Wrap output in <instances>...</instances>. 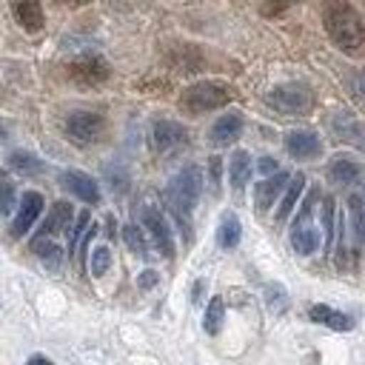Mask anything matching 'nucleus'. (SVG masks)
Here are the masks:
<instances>
[{"label": "nucleus", "instance_id": "obj_1", "mask_svg": "<svg viewBox=\"0 0 365 365\" xmlns=\"http://www.w3.org/2000/svg\"><path fill=\"white\" fill-rule=\"evenodd\" d=\"M322 23H325V31H328L331 43L336 48H342L345 54H359L365 48V20L359 17V11L351 3L331 0L325 6Z\"/></svg>", "mask_w": 365, "mask_h": 365}, {"label": "nucleus", "instance_id": "obj_2", "mask_svg": "<svg viewBox=\"0 0 365 365\" xmlns=\"http://www.w3.org/2000/svg\"><path fill=\"white\" fill-rule=\"evenodd\" d=\"M200 191H202V174L197 165H185L165 188V202H168V211L174 214L185 242H191V211L200 200Z\"/></svg>", "mask_w": 365, "mask_h": 365}, {"label": "nucleus", "instance_id": "obj_3", "mask_svg": "<svg viewBox=\"0 0 365 365\" xmlns=\"http://www.w3.org/2000/svg\"><path fill=\"white\" fill-rule=\"evenodd\" d=\"M231 100V91L222 83H194L182 91L180 106L188 114H202V111H214L220 106H225Z\"/></svg>", "mask_w": 365, "mask_h": 365}, {"label": "nucleus", "instance_id": "obj_4", "mask_svg": "<svg viewBox=\"0 0 365 365\" xmlns=\"http://www.w3.org/2000/svg\"><path fill=\"white\" fill-rule=\"evenodd\" d=\"M265 103L282 114H305L314 106V91L305 83H282L268 91Z\"/></svg>", "mask_w": 365, "mask_h": 365}, {"label": "nucleus", "instance_id": "obj_5", "mask_svg": "<svg viewBox=\"0 0 365 365\" xmlns=\"http://www.w3.org/2000/svg\"><path fill=\"white\" fill-rule=\"evenodd\" d=\"M66 71H68V77H71L74 83H83V86H100V83L108 80L111 66H108L100 54H80V57H74V60L66 66Z\"/></svg>", "mask_w": 365, "mask_h": 365}, {"label": "nucleus", "instance_id": "obj_6", "mask_svg": "<svg viewBox=\"0 0 365 365\" xmlns=\"http://www.w3.org/2000/svg\"><path fill=\"white\" fill-rule=\"evenodd\" d=\"M106 131V120L97 111H74L66 117V134L83 145L97 143Z\"/></svg>", "mask_w": 365, "mask_h": 365}, {"label": "nucleus", "instance_id": "obj_7", "mask_svg": "<svg viewBox=\"0 0 365 365\" xmlns=\"http://www.w3.org/2000/svg\"><path fill=\"white\" fill-rule=\"evenodd\" d=\"M143 225H145V231L151 234L154 248H157L165 259H171V257H174V237H171V228H168L165 217H163L154 205H145V208H143Z\"/></svg>", "mask_w": 365, "mask_h": 365}, {"label": "nucleus", "instance_id": "obj_8", "mask_svg": "<svg viewBox=\"0 0 365 365\" xmlns=\"http://www.w3.org/2000/svg\"><path fill=\"white\" fill-rule=\"evenodd\" d=\"M285 148L294 160H314L322 154V140L317 137V131L308 128H297L285 137Z\"/></svg>", "mask_w": 365, "mask_h": 365}, {"label": "nucleus", "instance_id": "obj_9", "mask_svg": "<svg viewBox=\"0 0 365 365\" xmlns=\"http://www.w3.org/2000/svg\"><path fill=\"white\" fill-rule=\"evenodd\" d=\"M40 211H43V194H37V191H26L23 200H20L17 217H14V222H11V237L20 240V237L37 222Z\"/></svg>", "mask_w": 365, "mask_h": 365}, {"label": "nucleus", "instance_id": "obj_10", "mask_svg": "<svg viewBox=\"0 0 365 365\" xmlns=\"http://www.w3.org/2000/svg\"><path fill=\"white\" fill-rule=\"evenodd\" d=\"M188 140V131L174 120H157L151 128V143L157 151H174Z\"/></svg>", "mask_w": 365, "mask_h": 365}, {"label": "nucleus", "instance_id": "obj_11", "mask_svg": "<svg viewBox=\"0 0 365 365\" xmlns=\"http://www.w3.org/2000/svg\"><path fill=\"white\" fill-rule=\"evenodd\" d=\"M60 185H63L66 191H71L77 200L88 202V205L100 202V188H97L94 177H88V174H83V171H63V174H60Z\"/></svg>", "mask_w": 365, "mask_h": 365}, {"label": "nucleus", "instance_id": "obj_12", "mask_svg": "<svg viewBox=\"0 0 365 365\" xmlns=\"http://www.w3.org/2000/svg\"><path fill=\"white\" fill-rule=\"evenodd\" d=\"M288 180H291V177H288L285 171H274L268 180L257 182V191H254V202H257V208H259V211H268V208L274 205V200L279 197V191H285Z\"/></svg>", "mask_w": 365, "mask_h": 365}, {"label": "nucleus", "instance_id": "obj_13", "mask_svg": "<svg viewBox=\"0 0 365 365\" xmlns=\"http://www.w3.org/2000/svg\"><path fill=\"white\" fill-rule=\"evenodd\" d=\"M11 11L26 31H40L46 26V14H43L40 0H11Z\"/></svg>", "mask_w": 365, "mask_h": 365}, {"label": "nucleus", "instance_id": "obj_14", "mask_svg": "<svg viewBox=\"0 0 365 365\" xmlns=\"http://www.w3.org/2000/svg\"><path fill=\"white\" fill-rule=\"evenodd\" d=\"M240 131H242V117H240V114H222V117L211 125L208 137H211L214 145H228V143H234V140L240 137Z\"/></svg>", "mask_w": 365, "mask_h": 365}, {"label": "nucleus", "instance_id": "obj_15", "mask_svg": "<svg viewBox=\"0 0 365 365\" xmlns=\"http://www.w3.org/2000/svg\"><path fill=\"white\" fill-rule=\"evenodd\" d=\"M328 177H331L336 185H351V182H356V180L362 177V165H359L356 160L339 154V157H334V160L328 163Z\"/></svg>", "mask_w": 365, "mask_h": 365}, {"label": "nucleus", "instance_id": "obj_16", "mask_svg": "<svg viewBox=\"0 0 365 365\" xmlns=\"http://www.w3.org/2000/svg\"><path fill=\"white\" fill-rule=\"evenodd\" d=\"M302 188H305V177H302V174H294V177L288 180V185H285L282 202H279V208H277V214H274V220H277V222H285V220H288V214L294 211V205H297V200H299Z\"/></svg>", "mask_w": 365, "mask_h": 365}, {"label": "nucleus", "instance_id": "obj_17", "mask_svg": "<svg viewBox=\"0 0 365 365\" xmlns=\"http://www.w3.org/2000/svg\"><path fill=\"white\" fill-rule=\"evenodd\" d=\"M308 317H311L314 322H319V325L334 328V331H348V328L354 325L351 317H345V314H339V311H334V308H328V305H311V308H308Z\"/></svg>", "mask_w": 365, "mask_h": 365}, {"label": "nucleus", "instance_id": "obj_18", "mask_svg": "<svg viewBox=\"0 0 365 365\" xmlns=\"http://www.w3.org/2000/svg\"><path fill=\"white\" fill-rule=\"evenodd\" d=\"M68 222H71V205L60 200V202H54V208H51L48 220L43 222V228L37 231V237H51V234H57V231H66Z\"/></svg>", "mask_w": 365, "mask_h": 365}, {"label": "nucleus", "instance_id": "obj_19", "mask_svg": "<svg viewBox=\"0 0 365 365\" xmlns=\"http://www.w3.org/2000/svg\"><path fill=\"white\" fill-rule=\"evenodd\" d=\"M291 245H294V251L297 254H302V257H308V254H314L317 248H319V234H317V228L314 225H297V228H291Z\"/></svg>", "mask_w": 365, "mask_h": 365}, {"label": "nucleus", "instance_id": "obj_20", "mask_svg": "<svg viewBox=\"0 0 365 365\" xmlns=\"http://www.w3.org/2000/svg\"><path fill=\"white\" fill-rule=\"evenodd\" d=\"M228 177H231V188H234V191L245 188V182H248V177H251V157H248V151H234V154H231Z\"/></svg>", "mask_w": 365, "mask_h": 365}, {"label": "nucleus", "instance_id": "obj_21", "mask_svg": "<svg viewBox=\"0 0 365 365\" xmlns=\"http://www.w3.org/2000/svg\"><path fill=\"white\" fill-rule=\"evenodd\" d=\"M31 251H34L48 268H60V262H63V248H60L51 237H34V240H31Z\"/></svg>", "mask_w": 365, "mask_h": 365}, {"label": "nucleus", "instance_id": "obj_22", "mask_svg": "<svg viewBox=\"0 0 365 365\" xmlns=\"http://www.w3.org/2000/svg\"><path fill=\"white\" fill-rule=\"evenodd\" d=\"M240 237H242L240 220H237L234 214H225V217L220 220V228H217V242H220V248H237Z\"/></svg>", "mask_w": 365, "mask_h": 365}, {"label": "nucleus", "instance_id": "obj_23", "mask_svg": "<svg viewBox=\"0 0 365 365\" xmlns=\"http://www.w3.org/2000/svg\"><path fill=\"white\" fill-rule=\"evenodd\" d=\"M9 165H11L14 171H20V174H43V171H46V163L37 160V157L29 154V151H11V154H9Z\"/></svg>", "mask_w": 365, "mask_h": 365}, {"label": "nucleus", "instance_id": "obj_24", "mask_svg": "<svg viewBox=\"0 0 365 365\" xmlns=\"http://www.w3.org/2000/svg\"><path fill=\"white\" fill-rule=\"evenodd\" d=\"M123 240H125V245H128V251L131 254H137V257H148V240H145V234H143V228H137V225H125L123 228Z\"/></svg>", "mask_w": 365, "mask_h": 365}, {"label": "nucleus", "instance_id": "obj_25", "mask_svg": "<svg viewBox=\"0 0 365 365\" xmlns=\"http://www.w3.org/2000/svg\"><path fill=\"white\" fill-rule=\"evenodd\" d=\"M222 317H225V302H222V297H211V302H208V308H205L202 328H205L208 334H217L220 325H222Z\"/></svg>", "mask_w": 365, "mask_h": 365}, {"label": "nucleus", "instance_id": "obj_26", "mask_svg": "<svg viewBox=\"0 0 365 365\" xmlns=\"http://www.w3.org/2000/svg\"><path fill=\"white\" fill-rule=\"evenodd\" d=\"M351 222L359 242H365V194H351Z\"/></svg>", "mask_w": 365, "mask_h": 365}, {"label": "nucleus", "instance_id": "obj_27", "mask_svg": "<svg viewBox=\"0 0 365 365\" xmlns=\"http://www.w3.org/2000/svg\"><path fill=\"white\" fill-rule=\"evenodd\" d=\"M322 228H325V248H331L334 237H336V202H334V197H325V202H322Z\"/></svg>", "mask_w": 365, "mask_h": 365}, {"label": "nucleus", "instance_id": "obj_28", "mask_svg": "<svg viewBox=\"0 0 365 365\" xmlns=\"http://www.w3.org/2000/svg\"><path fill=\"white\" fill-rule=\"evenodd\" d=\"M334 131H336L339 140H359V137H362V128H359L356 120H351V117H336V120H334Z\"/></svg>", "mask_w": 365, "mask_h": 365}, {"label": "nucleus", "instance_id": "obj_29", "mask_svg": "<svg viewBox=\"0 0 365 365\" xmlns=\"http://www.w3.org/2000/svg\"><path fill=\"white\" fill-rule=\"evenodd\" d=\"M108 268H111V251H108L106 245H97V248L91 251V274H94V277H103Z\"/></svg>", "mask_w": 365, "mask_h": 365}, {"label": "nucleus", "instance_id": "obj_30", "mask_svg": "<svg viewBox=\"0 0 365 365\" xmlns=\"http://www.w3.org/2000/svg\"><path fill=\"white\" fill-rule=\"evenodd\" d=\"M265 302H268V308H271L274 314H282V311L288 308V297H285V291H282L279 285H268V288H265Z\"/></svg>", "mask_w": 365, "mask_h": 365}, {"label": "nucleus", "instance_id": "obj_31", "mask_svg": "<svg viewBox=\"0 0 365 365\" xmlns=\"http://www.w3.org/2000/svg\"><path fill=\"white\" fill-rule=\"evenodd\" d=\"M294 3H299V0H262V3H259V11H262L265 17H277V14H282L285 9H291Z\"/></svg>", "mask_w": 365, "mask_h": 365}, {"label": "nucleus", "instance_id": "obj_32", "mask_svg": "<svg viewBox=\"0 0 365 365\" xmlns=\"http://www.w3.org/2000/svg\"><path fill=\"white\" fill-rule=\"evenodd\" d=\"M317 197H319V191H317V188H311V191H308V197H305V202H302V208H299V214H297V220H294V228L308 222V217H311V208H314Z\"/></svg>", "mask_w": 365, "mask_h": 365}, {"label": "nucleus", "instance_id": "obj_33", "mask_svg": "<svg viewBox=\"0 0 365 365\" xmlns=\"http://www.w3.org/2000/svg\"><path fill=\"white\" fill-rule=\"evenodd\" d=\"M88 220H91V217H88V211H80V214H77V225H74V228H71V234H68V245H71V251L77 248L80 234L88 228Z\"/></svg>", "mask_w": 365, "mask_h": 365}, {"label": "nucleus", "instance_id": "obj_34", "mask_svg": "<svg viewBox=\"0 0 365 365\" xmlns=\"http://www.w3.org/2000/svg\"><path fill=\"white\" fill-rule=\"evenodd\" d=\"M14 208V188L9 182H0V217H6Z\"/></svg>", "mask_w": 365, "mask_h": 365}, {"label": "nucleus", "instance_id": "obj_35", "mask_svg": "<svg viewBox=\"0 0 365 365\" xmlns=\"http://www.w3.org/2000/svg\"><path fill=\"white\" fill-rule=\"evenodd\" d=\"M220 157H211L208 163V180H211V191H220Z\"/></svg>", "mask_w": 365, "mask_h": 365}, {"label": "nucleus", "instance_id": "obj_36", "mask_svg": "<svg viewBox=\"0 0 365 365\" xmlns=\"http://www.w3.org/2000/svg\"><path fill=\"white\" fill-rule=\"evenodd\" d=\"M157 282H160V274H157V271H151V268H148V271H143V274L137 277V285H140L143 291H148V288H154Z\"/></svg>", "mask_w": 365, "mask_h": 365}, {"label": "nucleus", "instance_id": "obj_37", "mask_svg": "<svg viewBox=\"0 0 365 365\" xmlns=\"http://www.w3.org/2000/svg\"><path fill=\"white\" fill-rule=\"evenodd\" d=\"M257 171H259V174H274V171H277V160H274V157H262V160L257 163Z\"/></svg>", "mask_w": 365, "mask_h": 365}, {"label": "nucleus", "instance_id": "obj_38", "mask_svg": "<svg viewBox=\"0 0 365 365\" xmlns=\"http://www.w3.org/2000/svg\"><path fill=\"white\" fill-rule=\"evenodd\" d=\"M26 365H51V359H46V356H40V354H37V356H31Z\"/></svg>", "mask_w": 365, "mask_h": 365}, {"label": "nucleus", "instance_id": "obj_39", "mask_svg": "<svg viewBox=\"0 0 365 365\" xmlns=\"http://www.w3.org/2000/svg\"><path fill=\"white\" fill-rule=\"evenodd\" d=\"M200 297H202V282H197V285H194V297H191V299H194V302H200Z\"/></svg>", "mask_w": 365, "mask_h": 365}, {"label": "nucleus", "instance_id": "obj_40", "mask_svg": "<svg viewBox=\"0 0 365 365\" xmlns=\"http://www.w3.org/2000/svg\"><path fill=\"white\" fill-rule=\"evenodd\" d=\"M63 3H68V6H83V3H88V0H63Z\"/></svg>", "mask_w": 365, "mask_h": 365}, {"label": "nucleus", "instance_id": "obj_41", "mask_svg": "<svg viewBox=\"0 0 365 365\" xmlns=\"http://www.w3.org/2000/svg\"><path fill=\"white\" fill-rule=\"evenodd\" d=\"M3 140H6V131H3V128H0V143H3Z\"/></svg>", "mask_w": 365, "mask_h": 365}]
</instances>
